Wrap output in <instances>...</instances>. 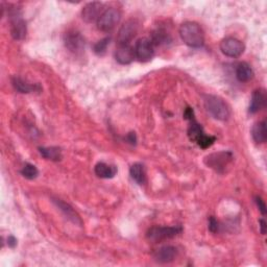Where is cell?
Masks as SVG:
<instances>
[{
  "mask_svg": "<svg viewBox=\"0 0 267 267\" xmlns=\"http://www.w3.org/2000/svg\"><path fill=\"white\" fill-rule=\"evenodd\" d=\"M103 12V4L100 2H90L84 6V9L82 11V17L83 19L88 22V23H92V22H97V20L99 19L100 15Z\"/></svg>",
  "mask_w": 267,
  "mask_h": 267,
  "instance_id": "12",
  "label": "cell"
},
{
  "mask_svg": "<svg viewBox=\"0 0 267 267\" xmlns=\"http://www.w3.org/2000/svg\"><path fill=\"white\" fill-rule=\"evenodd\" d=\"M110 41H111L110 37H106V38L99 40L98 42L94 44V47H93L94 52L96 54H98V55L103 54L104 52L107 51V48H108V46L110 44Z\"/></svg>",
  "mask_w": 267,
  "mask_h": 267,
  "instance_id": "25",
  "label": "cell"
},
{
  "mask_svg": "<svg viewBox=\"0 0 267 267\" xmlns=\"http://www.w3.org/2000/svg\"><path fill=\"white\" fill-rule=\"evenodd\" d=\"M53 203L55 204V206L60 209V211H62L64 213V215L66 216L69 220H71L73 223L82 225V219H80L79 215L74 211V209L72 208L70 205L66 204L65 201L61 200V199H53Z\"/></svg>",
  "mask_w": 267,
  "mask_h": 267,
  "instance_id": "15",
  "label": "cell"
},
{
  "mask_svg": "<svg viewBox=\"0 0 267 267\" xmlns=\"http://www.w3.org/2000/svg\"><path fill=\"white\" fill-rule=\"evenodd\" d=\"M7 245L10 247H15L17 245V239H16L14 236H10L7 238Z\"/></svg>",
  "mask_w": 267,
  "mask_h": 267,
  "instance_id": "31",
  "label": "cell"
},
{
  "mask_svg": "<svg viewBox=\"0 0 267 267\" xmlns=\"http://www.w3.org/2000/svg\"><path fill=\"white\" fill-rule=\"evenodd\" d=\"M64 43L67 49L72 53H82L85 50L86 42L84 37L78 31L70 30L64 36Z\"/></svg>",
  "mask_w": 267,
  "mask_h": 267,
  "instance_id": "9",
  "label": "cell"
},
{
  "mask_svg": "<svg viewBox=\"0 0 267 267\" xmlns=\"http://www.w3.org/2000/svg\"><path fill=\"white\" fill-rule=\"evenodd\" d=\"M135 58H136L135 49L131 45L129 44L118 45V48L115 51V59L119 64L121 65L131 64Z\"/></svg>",
  "mask_w": 267,
  "mask_h": 267,
  "instance_id": "13",
  "label": "cell"
},
{
  "mask_svg": "<svg viewBox=\"0 0 267 267\" xmlns=\"http://www.w3.org/2000/svg\"><path fill=\"white\" fill-rule=\"evenodd\" d=\"M140 24L138 20L129 19L125 21L121 27L119 28L117 35V43L118 45H126L129 44L134 37L137 35L139 30Z\"/></svg>",
  "mask_w": 267,
  "mask_h": 267,
  "instance_id": "6",
  "label": "cell"
},
{
  "mask_svg": "<svg viewBox=\"0 0 267 267\" xmlns=\"http://www.w3.org/2000/svg\"><path fill=\"white\" fill-rule=\"evenodd\" d=\"M126 140H127L128 143L136 144V142H137V136H136V133H135V132H131L129 134H127V136H126Z\"/></svg>",
  "mask_w": 267,
  "mask_h": 267,
  "instance_id": "30",
  "label": "cell"
},
{
  "mask_svg": "<svg viewBox=\"0 0 267 267\" xmlns=\"http://www.w3.org/2000/svg\"><path fill=\"white\" fill-rule=\"evenodd\" d=\"M184 118L186 120H189V121H192V120H195V115H194V111L192 108H186L185 109V112H184Z\"/></svg>",
  "mask_w": 267,
  "mask_h": 267,
  "instance_id": "29",
  "label": "cell"
},
{
  "mask_svg": "<svg viewBox=\"0 0 267 267\" xmlns=\"http://www.w3.org/2000/svg\"><path fill=\"white\" fill-rule=\"evenodd\" d=\"M266 104V92L263 89H259V90H255L253 92L252 98H250L249 109L248 112L255 114L259 111H261Z\"/></svg>",
  "mask_w": 267,
  "mask_h": 267,
  "instance_id": "14",
  "label": "cell"
},
{
  "mask_svg": "<svg viewBox=\"0 0 267 267\" xmlns=\"http://www.w3.org/2000/svg\"><path fill=\"white\" fill-rule=\"evenodd\" d=\"M183 42L192 48H200L205 44L204 30L195 22H185L180 27Z\"/></svg>",
  "mask_w": 267,
  "mask_h": 267,
  "instance_id": "1",
  "label": "cell"
},
{
  "mask_svg": "<svg viewBox=\"0 0 267 267\" xmlns=\"http://www.w3.org/2000/svg\"><path fill=\"white\" fill-rule=\"evenodd\" d=\"M135 55L140 62H148L152 59L155 50H153V44L148 38H141L136 42L134 47Z\"/></svg>",
  "mask_w": 267,
  "mask_h": 267,
  "instance_id": "10",
  "label": "cell"
},
{
  "mask_svg": "<svg viewBox=\"0 0 267 267\" xmlns=\"http://www.w3.org/2000/svg\"><path fill=\"white\" fill-rule=\"evenodd\" d=\"M255 201L257 204V207L259 208L260 212L262 213V215H265L266 214V205H265V201L263 200V198L261 196H256Z\"/></svg>",
  "mask_w": 267,
  "mask_h": 267,
  "instance_id": "28",
  "label": "cell"
},
{
  "mask_svg": "<svg viewBox=\"0 0 267 267\" xmlns=\"http://www.w3.org/2000/svg\"><path fill=\"white\" fill-rule=\"evenodd\" d=\"M209 230L212 233H217L219 231V222H218L213 216L210 217L209 219Z\"/></svg>",
  "mask_w": 267,
  "mask_h": 267,
  "instance_id": "27",
  "label": "cell"
},
{
  "mask_svg": "<svg viewBox=\"0 0 267 267\" xmlns=\"http://www.w3.org/2000/svg\"><path fill=\"white\" fill-rule=\"evenodd\" d=\"M21 174L27 180H35L36 177L39 175V170L35 165L27 163V164L24 165V167L22 168Z\"/></svg>",
  "mask_w": 267,
  "mask_h": 267,
  "instance_id": "24",
  "label": "cell"
},
{
  "mask_svg": "<svg viewBox=\"0 0 267 267\" xmlns=\"http://www.w3.org/2000/svg\"><path fill=\"white\" fill-rule=\"evenodd\" d=\"M236 77L241 83H247L254 77V71L247 63H240L236 68Z\"/></svg>",
  "mask_w": 267,
  "mask_h": 267,
  "instance_id": "20",
  "label": "cell"
},
{
  "mask_svg": "<svg viewBox=\"0 0 267 267\" xmlns=\"http://www.w3.org/2000/svg\"><path fill=\"white\" fill-rule=\"evenodd\" d=\"M183 229L180 225L175 226H153L149 229L146 237L148 240L153 242H160L166 239H171L182 233Z\"/></svg>",
  "mask_w": 267,
  "mask_h": 267,
  "instance_id": "5",
  "label": "cell"
},
{
  "mask_svg": "<svg viewBox=\"0 0 267 267\" xmlns=\"http://www.w3.org/2000/svg\"><path fill=\"white\" fill-rule=\"evenodd\" d=\"M204 127L199 124L196 120H192L190 121V125L188 127V137L190 141L192 142H197L199 140L200 137H203L205 135Z\"/></svg>",
  "mask_w": 267,
  "mask_h": 267,
  "instance_id": "22",
  "label": "cell"
},
{
  "mask_svg": "<svg viewBox=\"0 0 267 267\" xmlns=\"http://www.w3.org/2000/svg\"><path fill=\"white\" fill-rule=\"evenodd\" d=\"M95 174L100 179H113L117 173V167L115 165L99 162L94 167Z\"/></svg>",
  "mask_w": 267,
  "mask_h": 267,
  "instance_id": "16",
  "label": "cell"
},
{
  "mask_svg": "<svg viewBox=\"0 0 267 267\" xmlns=\"http://www.w3.org/2000/svg\"><path fill=\"white\" fill-rule=\"evenodd\" d=\"M216 141V138L213 136H208V135H204L203 137H200L199 140L196 142V144L200 148L203 149H207L209 147H211L212 145L214 144V142Z\"/></svg>",
  "mask_w": 267,
  "mask_h": 267,
  "instance_id": "26",
  "label": "cell"
},
{
  "mask_svg": "<svg viewBox=\"0 0 267 267\" xmlns=\"http://www.w3.org/2000/svg\"><path fill=\"white\" fill-rule=\"evenodd\" d=\"M39 152L41 153V156L45 158L46 160H50L54 162L61 161L63 158L62 150L60 147H55V146L39 147Z\"/></svg>",
  "mask_w": 267,
  "mask_h": 267,
  "instance_id": "21",
  "label": "cell"
},
{
  "mask_svg": "<svg viewBox=\"0 0 267 267\" xmlns=\"http://www.w3.org/2000/svg\"><path fill=\"white\" fill-rule=\"evenodd\" d=\"M179 250L173 245H164L158 248L155 253H153V259L155 261L160 264L170 263L176 258Z\"/></svg>",
  "mask_w": 267,
  "mask_h": 267,
  "instance_id": "11",
  "label": "cell"
},
{
  "mask_svg": "<svg viewBox=\"0 0 267 267\" xmlns=\"http://www.w3.org/2000/svg\"><path fill=\"white\" fill-rule=\"evenodd\" d=\"M259 224H260V232L262 235H265L266 234V228H267V225H266V221L264 219H260V221H259Z\"/></svg>",
  "mask_w": 267,
  "mask_h": 267,
  "instance_id": "32",
  "label": "cell"
},
{
  "mask_svg": "<svg viewBox=\"0 0 267 267\" xmlns=\"http://www.w3.org/2000/svg\"><path fill=\"white\" fill-rule=\"evenodd\" d=\"M129 174L132 179L139 185H143L146 183V170L145 167L141 163H135L129 168Z\"/></svg>",
  "mask_w": 267,
  "mask_h": 267,
  "instance_id": "19",
  "label": "cell"
},
{
  "mask_svg": "<svg viewBox=\"0 0 267 267\" xmlns=\"http://www.w3.org/2000/svg\"><path fill=\"white\" fill-rule=\"evenodd\" d=\"M120 19H121L120 12L116 9L110 7V9L103 11L102 14L100 15L99 19L97 20V27L102 31H110L116 27Z\"/></svg>",
  "mask_w": 267,
  "mask_h": 267,
  "instance_id": "8",
  "label": "cell"
},
{
  "mask_svg": "<svg viewBox=\"0 0 267 267\" xmlns=\"http://www.w3.org/2000/svg\"><path fill=\"white\" fill-rule=\"evenodd\" d=\"M232 160L233 153L231 151H219L207 156L205 158V164L209 168H212L216 172L222 173Z\"/></svg>",
  "mask_w": 267,
  "mask_h": 267,
  "instance_id": "4",
  "label": "cell"
},
{
  "mask_svg": "<svg viewBox=\"0 0 267 267\" xmlns=\"http://www.w3.org/2000/svg\"><path fill=\"white\" fill-rule=\"evenodd\" d=\"M204 103L206 110L215 119L220 121H226L231 116V111L222 98L216 95H205Z\"/></svg>",
  "mask_w": 267,
  "mask_h": 267,
  "instance_id": "2",
  "label": "cell"
},
{
  "mask_svg": "<svg viewBox=\"0 0 267 267\" xmlns=\"http://www.w3.org/2000/svg\"><path fill=\"white\" fill-rule=\"evenodd\" d=\"M12 85L15 88L16 91H18L19 93H23V94L30 93V92H34V91H40L39 85H30L27 82H25L24 79L17 77V76L12 78Z\"/></svg>",
  "mask_w": 267,
  "mask_h": 267,
  "instance_id": "17",
  "label": "cell"
},
{
  "mask_svg": "<svg viewBox=\"0 0 267 267\" xmlns=\"http://www.w3.org/2000/svg\"><path fill=\"white\" fill-rule=\"evenodd\" d=\"M153 46H161V45H165L171 41L170 36H169L167 32L163 29H157L152 32L151 38L149 39Z\"/></svg>",
  "mask_w": 267,
  "mask_h": 267,
  "instance_id": "23",
  "label": "cell"
},
{
  "mask_svg": "<svg viewBox=\"0 0 267 267\" xmlns=\"http://www.w3.org/2000/svg\"><path fill=\"white\" fill-rule=\"evenodd\" d=\"M253 139L258 144H263L267 140V129H266V121L262 120L260 122L256 123L252 128Z\"/></svg>",
  "mask_w": 267,
  "mask_h": 267,
  "instance_id": "18",
  "label": "cell"
},
{
  "mask_svg": "<svg viewBox=\"0 0 267 267\" xmlns=\"http://www.w3.org/2000/svg\"><path fill=\"white\" fill-rule=\"evenodd\" d=\"M9 20L11 24V35L15 40H23L26 37V22L22 18L18 9H9Z\"/></svg>",
  "mask_w": 267,
  "mask_h": 267,
  "instance_id": "3",
  "label": "cell"
},
{
  "mask_svg": "<svg viewBox=\"0 0 267 267\" xmlns=\"http://www.w3.org/2000/svg\"><path fill=\"white\" fill-rule=\"evenodd\" d=\"M219 46L221 52L229 58H239L245 49L244 44L234 37H226L222 39Z\"/></svg>",
  "mask_w": 267,
  "mask_h": 267,
  "instance_id": "7",
  "label": "cell"
}]
</instances>
